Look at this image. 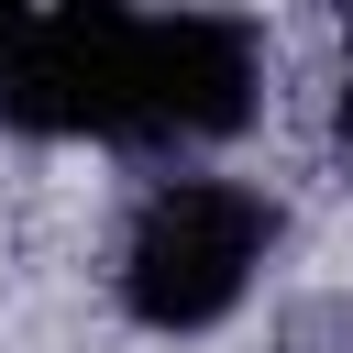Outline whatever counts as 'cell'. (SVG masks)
Segmentation results:
<instances>
[{
    "label": "cell",
    "instance_id": "obj_1",
    "mask_svg": "<svg viewBox=\"0 0 353 353\" xmlns=\"http://www.w3.org/2000/svg\"><path fill=\"white\" fill-rule=\"evenodd\" d=\"M276 243V210L232 176H165L143 210H132V243H121V309L143 331H210L243 309L254 265Z\"/></svg>",
    "mask_w": 353,
    "mask_h": 353
},
{
    "label": "cell",
    "instance_id": "obj_2",
    "mask_svg": "<svg viewBox=\"0 0 353 353\" xmlns=\"http://www.w3.org/2000/svg\"><path fill=\"white\" fill-rule=\"evenodd\" d=\"M254 110V33L221 11H165L121 33V88H110V143L176 154V143H221Z\"/></svg>",
    "mask_w": 353,
    "mask_h": 353
},
{
    "label": "cell",
    "instance_id": "obj_3",
    "mask_svg": "<svg viewBox=\"0 0 353 353\" xmlns=\"http://www.w3.org/2000/svg\"><path fill=\"white\" fill-rule=\"evenodd\" d=\"M342 154H353V66H342Z\"/></svg>",
    "mask_w": 353,
    "mask_h": 353
},
{
    "label": "cell",
    "instance_id": "obj_4",
    "mask_svg": "<svg viewBox=\"0 0 353 353\" xmlns=\"http://www.w3.org/2000/svg\"><path fill=\"white\" fill-rule=\"evenodd\" d=\"M11 33H22V22H11V11H0V55H11Z\"/></svg>",
    "mask_w": 353,
    "mask_h": 353
}]
</instances>
